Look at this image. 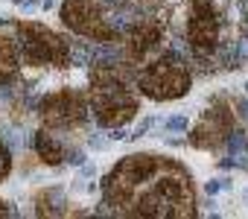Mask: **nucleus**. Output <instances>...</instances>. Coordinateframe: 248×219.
<instances>
[{
    "instance_id": "0eeeda50",
    "label": "nucleus",
    "mask_w": 248,
    "mask_h": 219,
    "mask_svg": "<svg viewBox=\"0 0 248 219\" xmlns=\"http://www.w3.org/2000/svg\"><path fill=\"white\" fill-rule=\"evenodd\" d=\"M44 117L56 126H70V123H79L85 117V102L73 94H56L47 99V108H44Z\"/></svg>"
},
{
    "instance_id": "a211bd4d",
    "label": "nucleus",
    "mask_w": 248,
    "mask_h": 219,
    "mask_svg": "<svg viewBox=\"0 0 248 219\" xmlns=\"http://www.w3.org/2000/svg\"><path fill=\"white\" fill-rule=\"evenodd\" d=\"M239 111H242V114L248 117V99H242V102H239Z\"/></svg>"
},
{
    "instance_id": "9b49d317",
    "label": "nucleus",
    "mask_w": 248,
    "mask_h": 219,
    "mask_svg": "<svg viewBox=\"0 0 248 219\" xmlns=\"http://www.w3.org/2000/svg\"><path fill=\"white\" fill-rule=\"evenodd\" d=\"M222 187L228 190V187H231V181L225 178V184H222V181H216V178H213V181H207V184H204V193H207V196H213V193H219Z\"/></svg>"
},
{
    "instance_id": "7ed1b4c3",
    "label": "nucleus",
    "mask_w": 248,
    "mask_h": 219,
    "mask_svg": "<svg viewBox=\"0 0 248 219\" xmlns=\"http://www.w3.org/2000/svg\"><path fill=\"white\" fill-rule=\"evenodd\" d=\"M161 158H152V155H129L117 164V170L105 178V193H108V202L111 204H123L155 170H158Z\"/></svg>"
},
{
    "instance_id": "6e6552de",
    "label": "nucleus",
    "mask_w": 248,
    "mask_h": 219,
    "mask_svg": "<svg viewBox=\"0 0 248 219\" xmlns=\"http://www.w3.org/2000/svg\"><path fill=\"white\" fill-rule=\"evenodd\" d=\"M35 149L41 152V158L47 161V164H62V155H64V149H62V143L59 141H53L50 135H38L35 138Z\"/></svg>"
},
{
    "instance_id": "4468645a",
    "label": "nucleus",
    "mask_w": 248,
    "mask_h": 219,
    "mask_svg": "<svg viewBox=\"0 0 248 219\" xmlns=\"http://www.w3.org/2000/svg\"><path fill=\"white\" fill-rule=\"evenodd\" d=\"M149 126H152V123H149V120H143V123H140V126H138V129L132 132V141H135V138H140V135H143V132H146Z\"/></svg>"
},
{
    "instance_id": "1a4fd4ad",
    "label": "nucleus",
    "mask_w": 248,
    "mask_h": 219,
    "mask_svg": "<svg viewBox=\"0 0 248 219\" xmlns=\"http://www.w3.org/2000/svg\"><path fill=\"white\" fill-rule=\"evenodd\" d=\"M132 41H135V47H132V53L135 56H140V53H146L155 41H158V27H152V24H143V27H138L135 32H132Z\"/></svg>"
},
{
    "instance_id": "20e7f679",
    "label": "nucleus",
    "mask_w": 248,
    "mask_h": 219,
    "mask_svg": "<svg viewBox=\"0 0 248 219\" xmlns=\"http://www.w3.org/2000/svg\"><path fill=\"white\" fill-rule=\"evenodd\" d=\"M15 41H18V53H24L30 62H59L64 59V41L59 35H53L44 27H21L15 30Z\"/></svg>"
},
{
    "instance_id": "f3484780",
    "label": "nucleus",
    "mask_w": 248,
    "mask_h": 219,
    "mask_svg": "<svg viewBox=\"0 0 248 219\" xmlns=\"http://www.w3.org/2000/svg\"><path fill=\"white\" fill-rule=\"evenodd\" d=\"M6 64H9V59H3V44H0V70H9Z\"/></svg>"
},
{
    "instance_id": "f8f14e48",
    "label": "nucleus",
    "mask_w": 248,
    "mask_h": 219,
    "mask_svg": "<svg viewBox=\"0 0 248 219\" xmlns=\"http://www.w3.org/2000/svg\"><path fill=\"white\" fill-rule=\"evenodd\" d=\"M6 172H9V152L6 146H0V181L6 178Z\"/></svg>"
},
{
    "instance_id": "6ab92c4d",
    "label": "nucleus",
    "mask_w": 248,
    "mask_h": 219,
    "mask_svg": "<svg viewBox=\"0 0 248 219\" xmlns=\"http://www.w3.org/2000/svg\"><path fill=\"white\" fill-rule=\"evenodd\" d=\"M239 56H248V41H242V47H239Z\"/></svg>"
},
{
    "instance_id": "aec40b11",
    "label": "nucleus",
    "mask_w": 248,
    "mask_h": 219,
    "mask_svg": "<svg viewBox=\"0 0 248 219\" xmlns=\"http://www.w3.org/2000/svg\"><path fill=\"white\" fill-rule=\"evenodd\" d=\"M245 91H248V85H245Z\"/></svg>"
},
{
    "instance_id": "2eb2a0df",
    "label": "nucleus",
    "mask_w": 248,
    "mask_h": 219,
    "mask_svg": "<svg viewBox=\"0 0 248 219\" xmlns=\"http://www.w3.org/2000/svg\"><path fill=\"white\" fill-rule=\"evenodd\" d=\"M67 158H70L67 164H82V152H79V149H73V152H70Z\"/></svg>"
},
{
    "instance_id": "9d476101",
    "label": "nucleus",
    "mask_w": 248,
    "mask_h": 219,
    "mask_svg": "<svg viewBox=\"0 0 248 219\" xmlns=\"http://www.w3.org/2000/svg\"><path fill=\"white\" fill-rule=\"evenodd\" d=\"M167 129L170 132H184L187 129V117H170L167 120Z\"/></svg>"
},
{
    "instance_id": "dca6fc26",
    "label": "nucleus",
    "mask_w": 248,
    "mask_h": 219,
    "mask_svg": "<svg viewBox=\"0 0 248 219\" xmlns=\"http://www.w3.org/2000/svg\"><path fill=\"white\" fill-rule=\"evenodd\" d=\"M21 6H24V12H35V9H38L35 0H27V3H21Z\"/></svg>"
},
{
    "instance_id": "423d86ee",
    "label": "nucleus",
    "mask_w": 248,
    "mask_h": 219,
    "mask_svg": "<svg viewBox=\"0 0 248 219\" xmlns=\"http://www.w3.org/2000/svg\"><path fill=\"white\" fill-rule=\"evenodd\" d=\"M216 38H219V21H216V12L207 0H199L193 6V18H190V44L199 56H207L213 47H216Z\"/></svg>"
},
{
    "instance_id": "39448f33",
    "label": "nucleus",
    "mask_w": 248,
    "mask_h": 219,
    "mask_svg": "<svg viewBox=\"0 0 248 219\" xmlns=\"http://www.w3.org/2000/svg\"><path fill=\"white\" fill-rule=\"evenodd\" d=\"M62 18L70 30L76 32H85L91 38H111V27L102 24V15L96 12L93 3H88V0H64V6H62Z\"/></svg>"
},
{
    "instance_id": "f03ea898",
    "label": "nucleus",
    "mask_w": 248,
    "mask_h": 219,
    "mask_svg": "<svg viewBox=\"0 0 248 219\" xmlns=\"http://www.w3.org/2000/svg\"><path fill=\"white\" fill-rule=\"evenodd\" d=\"M138 85L152 99H175L190 91V73L175 53H167L138 76Z\"/></svg>"
},
{
    "instance_id": "ddd939ff",
    "label": "nucleus",
    "mask_w": 248,
    "mask_h": 219,
    "mask_svg": "<svg viewBox=\"0 0 248 219\" xmlns=\"http://www.w3.org/2000/svg\"><path fill=\"white\" fill-rule=\"evenodd\" d=\"M242 146H245V143H242V135H231V138H228V149H231V152H236V149H242Z\"/></svg>"
},
{
    "instance_id": "f257e3e1",
    "label": "nucleus",
    "mask_w": 248,
    "mask_h": 219,
    "mask_svg": "<svg viewBox=\"0 0 248 219\" xmlns=\"http://www.w3.org/2000/svg\"><path fill=\"white\" fill-rule=\"evenodd\" d=\"M126 216H193V190L187 175L161 158L158 170L123 202Z\"/></svg>"
}]
</instances>
